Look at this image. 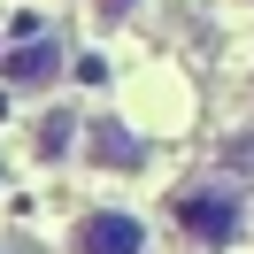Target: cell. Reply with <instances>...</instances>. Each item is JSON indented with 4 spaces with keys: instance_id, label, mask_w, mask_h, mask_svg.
I'll return each instance as SVG.
<instances>
[{
    "instance_id": "3",
    "label": "cell",
    "mask_w": 254,
    "mask_h": 254,
    "mask_svg": "<svg viewBox=\"0 0 254 254\" xmlns=\"http://www.w3.org/2000/svg\"><path fill=\"white\" fill-rule=\"evenodd\" d=\"M54 69H62V47L54 39H31V47L8 54V85H54Z\"/></svg>"
},
{
    "instance_id": "4",
    "label": "cell",
    "mask_w": 254,
    "mask_h": 254,
    "mask_svg": "<svg viewBox=\"0 0 254 254\" xmlns=\"http://www.w3.org/2000/svg\"><path fill=\"white\" fill-rule=\"evenodd\" d=\"M85 146H93V162H116V170H139L146 162V146L131 131H116V124H85Z\"/></svg>"
},
{
    "instance_id": "5",
    "label": "cell",
    "mask_w": 254,
    "mask_h": 254,
    "mask_svg": "<svg viewBox=\"0 0 254 254\" xmlns=\"http://www.w3.org/2000/svg\"><path fill=\"white\" fill-rule=\"evenodd\" d=\"M69 131H77V116H47V124H39V154H62Z\"/></svg>"
},
{
    "instance_id": "2",
    "label": "cell",
    "mask_w": 254,
    "mask_h": 254,
    "mask_svg": "<svg viewBox=\"0 0 254 254\" xmlns=\"http://www.w3.org/2000/svg\"><path fill=\"white\" fill-rule=\"evenodd\" d=\"M77 254H146V223L124 208H93L77 216Z\"/></svg>"
},
{
    "instance_id": "1",
    "label": "cell",
    "mask_w": 254,
    "mask_h": 254,
    "mask_svg": "<svg viewBox=\"0 0 254 254\" xmlns=\"http://www.w3.org/2000/svg\"><path fill=\"white\" fill-rule=\"evenodd\" d=\"M177 223H185V239H200V247H231L239 239V192L231 185H185L177 192Z\"/></svg>"
},
{
    "instance_id": "6",
    "label": "cell",
    "mask_w": 254,
    "mask_h": 254,
    "mask_svg": "<svg viewBox=\"0 0 254 254\" xmlns=\"http://www.w3.org/2000/svg\"><path fill=\"white\" fill-rule=\"evenodd\" d=\"M124 8H131V0H100V16H124Z\"/></svg>"
}]
</instances>
